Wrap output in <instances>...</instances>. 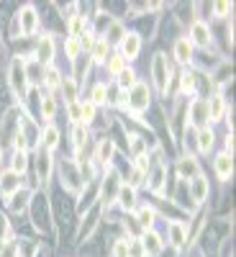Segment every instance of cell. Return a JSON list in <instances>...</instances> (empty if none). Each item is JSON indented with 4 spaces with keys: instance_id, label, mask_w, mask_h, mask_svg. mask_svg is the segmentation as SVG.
Masks as SVG:
<instances>
[{
    "instance_id": "obj_1",
    "label": "cell",
    "mask_w": 236,
    "mask_h": 257,
    "mask_svg": "<svg viewBox=\"0 0 236 257\" xmlns=\"http://www.w3.org/2000/svg\"><path fill=\"white\" fill-rule=\"evenodd\" d=\"M152 75H154V83H157V90L159 95H167V87H169V64L164 59V54H157L154 62H152Z\"/></svg>"
},
{
    "instance_id": "obj_2",
    "label": "cell",
    "mask_w": 236,
    "mask_h": 257,
    "mask_svg": "<svg viewBox=\"0 0 236 257\" xmlns=\"http://www.w3.org/2000/svg\"><path fill=\"white\" fill-rule=\"evenodd\" d=\"M10 87H13V93H16V95H23L26 90H29L23 59H13V64H10Z\"/></svg>"
},
{
    "instance_id": "obj_3",
    "label": "cell",
    "mask_w": 236,
    "mask_h": 257,
    "mask_svg": "<svg viewBox=\"0 0 236 257\" xmlns=\"http://www.w3.org/2000/svg\"><path fill=\"white\" fill-rule=\"evenodd\" d=\"M149 106V87L144 85V83H136L134 87H131V93H128V108L139 113Z\"/></svg>"
},
{
    "instance_id": "obj_4",
    "label": "cell",
    "mask_w": 236,
    "mask_h": 257,
    "mask_svg": "<svg viewBox=\"0 0 236 257\" xmlns=\"http://www.w3.org/2000/svg\"><path fill=\"white\" fill-rule=\"evenodd\" d=\"M190 44L195 46H211V29L203 23V21H195L193 29H190Z\"/></svg>"
},
{
    "instance_id": "obj_5",
    "label": "cell",
    "mask_w": 236,
    "mask_h": 257,
    "mask_svg": "<svg viewBox=\"0 0 236 257\" xmlns=\"http://www.w3.org/2000/svg\"><path fill=\"white\" fill-rule=\"evenodd\" d=\"M139 49H141L139 34H126V36L121 39V57H123V59H136Z\"/></svg>"
},
{
    "instance_id": "obj_6",
    "label": "cell",
    "mask_w": 236,
    "mask_h": 257,
    "mask_svg": "<svg viewBox=\"0 0 236 257\" xmlns=\"http://www.w3.org/2000/svg\"><path fill=\"white\" fill-rule=\"evenodd\" d=\"M190 196H193L195 203H203L205 201V196H208V180L203 175H195L190 180Z\"/></svg>"
},
{
    "instance_id": "obj_7",
    "label": "cell",
    "mask_w": 236,
    "mask_h": 257,
    "mask_svg": "<svg viewBox=\"0 0 236 257\" xmlns=\"http://www.w3.org/2000/svg\"><path fill=\"white\" fill-rule=\"evenodd\" d=\"M18 21H21V31L29 36V34H34L36 31V23H39V18H36V10L31 8V5H26L23 10H21V16H18Z\"/></svg>"
},
{
    "instance_id": "obj_8",
    "label": "cell",
    "mask_w": 236,
    "mask_h": 257,
    "mask_svg": "<svg viewBox=\"0 0 236 257\" xmlns=\"http://www.w3.org/2000/svg\"><path fill=\"white\" fill-rule=\"evenodd\" d=\"M216 172H218V177L221 180H229L231 175H234V160H231V154H218L216 157Z\"/></svg>"
},
{
    "instance_id": "obj_9",
    "label": "cell",
    "mask_w": 236,
    "mask_h": 257,
    "mask_svg": "<svg viewBox=\"0 0 236 257\" xmlns=\"http://www.w3.org/2000/svg\"><path fill=\"white\" fill-rule=\"evenodd\" d=\"M141 247H144V255H149V257H157L162 252V242H159V237L154 234V231H147V234L141 237Z\"/></svg>"
},
{
    "instance_id": "obj_10",
    "label": "cell",
    "mask_w": 236,
    "mask_h": 257,
    "mask_svg": "<svg viewBox=\"0 0 236 257\" xmlns=\"http://www.w3.org/2000/svg\"><path fill=\"white\" fill-rule=\"evenodd\" d=\"M177 175L185 177V180H193L195 175H200V172H198V162H195V157H182V160L177 162Z\"/></svg>"
},
{
    "instance_id": "obj_11",
    "label": "cell",
    "mask_w": 236,
    "mask_h": 257,
    "mask_svg": "<svg viewBox=\"0 0 236 257\" xmlns=\"http://www.w3.org/2000/svg\"><path fill=\"white\" fill-rule=\"evenodd\" d=\"M205 108H208V119H211V121H218L221 116H224V108H226L224 95H211V100L205 103Z\"/></svg>"
},
{
    "instance_id": "obj_12",
    "label": "cell",
    "mask_w": 236,
    "mask_h": 257,
    "mask_svg": "<svg viewBox=\"0 0 236 257\" xmlns=\"http://www.w3.org/2000/svg\"><path fill=\"white\" fill-rule=\"evenodd\" d=\"M175 57H177V62H182V64H188L190 62V57H193V44H190V39H177L175 42Z\"/></svg>"
},
{
    "instance_id": "obj_13",
    "label": "cell",
    "mask_w": 236,
    "mask_h": 257,
    "mask_svg": "<svg viewBox=\"0 0 236 257\" xmlns=\"http://www.w3.org/2000/svg\"><path fill=\"white\" fill-rule=\"evenodd\" d=\"M36 57L41 59V62H51V57H54V42H51V36H44L41 42H39L36 46Z\"/></svg>"
},
{
    "instance_id": "obj_14",
    "label": "cell",
    "mask_w": 236,
    "mask_h": 257,
    "mask_svg": "<svg viewBox=\"0 0 236 257\" xmlns=\"http://www.w3.org/2000/svg\"><path fill=\"white\" fill-rule=\"evenodd\" d=\"M169 242H172L175 247H182V244H185V224L182 221L169 224Z\"/></svg>"
},
{
    "instance_id": "obj_15",
    "label": "cell",
    "mask_w": 236,
    "mask_h": 257,
    "mask_svg": "<svg viewBox=\"0 0 236 257\" xmlns=\"http://www.w3.org/2000/svg\"><path fill=\"white\" fill-rule=\"evenodd\" d=\"M41 141H44L46 152H49V149H54V147L59 144V131H57V126H46V128H44V134H41Z\"/></svg>"
},
{
    "instance_id": "obj_16",
    "label": "cell",
    "mask_w": 236,
    "mask_h": 257,
    "mask_svg": "<svg viewBox=\"0 0 236 257\" xmlns=\"http://www.w3.org/2000/svg\"><path fill=\"white\" fill-rule=\"evenodd\" d=\"M213 131H211V128H200V134H198V147H200V152L203 154H208V152H211V147H213Z\"/></svg>"
},
{
    "instance_id": "obj_17",
    "label": "cell",
    "mask_w": 236,
    "mask_h": 257,
    "mask_svg": "<svg viewBox=\"0 0 236 257\" xmlns=\"http://www.w3.org/2000/svg\"><path fill=\"white\" fill-rule=\"evenodd\" d=\"M0 188H3V193H10L13 190H18V177H16V172H5L3 177H0Z\"/></svg>"
},
{
    "instance_id": "obj_18",
    "label": "cell",
    "mask_w": 236,
    "mask_h": 257,
    "mask_svg": "<svg viewBox=\"0 0 236 257\" xmlns=\"http://www.w3.org/2000/svg\"><path fill=\"white\" fill-rule=\"evenodd\" d=\"M154 209H149V206H144V209H139V214H136V218H139V224L144 226V229H149L152 224H154Z\"/></svg>"
},
{
    "instance_id": "obj_19",
    "label": "cell",
    "mask_w": 236,
    "mask_h": 257,
    "mask_svg": "<svg viewBox=\"0 0 236 257\" xmlns=\"http://www.w3.org/2000/svg\"><path fill=\"white\" fill-rule=\"evenodd\" d=\"M111 154H113V141L111 139H103L100 144H98V162H108Z\"/></svg>"
},
{
    "instance_id": "obj_20",
    "label": "cell",
    "mask_w": 236,
    "mask_h": 257,
    "mask_svg": "<svg viewBox=\"0 0 236 257\" xmlns=\"http://www.w3.org/2000/svg\"><path fill=\"white\" fill-rule=\"evenodd\" d=\"M106 54H108V42L106 39H98L95 46H93V59L95 62H106Z\"/></svg>"
},
{
    "instance_id": "obj_21",
    "label": "cell",
    "mask_w": 236,
    "mask_h": 257,
    "mask_svg": "<svg viewBox=\"0 0 236 257\" xmlns=\"http://www.w3.org/2000/svg\"><path fill=\"white\" fill-rule=\"evenodd\" d=\"M49 170H51L49 152H41V157H39V177H41V180H46V177H49Z\"/></svg>"
},
{
    "instance_id": "obj_22",
    "label": "cell",
    "mask_w": 236,
    "mask_h": 257,
    "mask_svg": "<svg viewBox=\"0 0 236 257\" xmlns=\"http://www.w3.org/2000/svg\"><path fill=\"white\" fill-rule=\"evenodd\" d=\"M44 83H46V87H57L62 80H59V70L57 67H51V64H49V67H46V72H44Z\"/></svg>"
},
{
    "instance_id": "obj_23",
    "label": "cell",
    "mask_w": 236,
    "mask_h": 257,
    "mask_svg": "<svg viewBox=\"0 0 236 257\" xmlns=\"http://www.w3.org/2000/svg\"><path fill=\"white\" fill-rule=\"evenodd\" d=\"M126 34H123V26L121 23H111V29H108V36H106V42H121Z\"/></svg>"
},
{
    "instance_id": "obj_24",
    "label": "cell",
    "mask_w": 236,
    "mask_h": 257,
    "mask_svg": "<svg viewBox=\"0 0 236 257\" xmlns=\"http://www.w3.org/2000/svg\"><path fill=\"white\" fill-rule=\"evenodd\" d=\"M93 119H95V106H93V103H82V106H80V121L90 124Z\"/></svg>"
},
{
    "instance_id": "obj_25",
    "label": "cell",
    "mask_w": 236,
    "mask_h": 257,
    "mask_svg": "<svg viewBox=\"0 0 236 257\" xmlns=\"http://www.w3.org/2000/svg\"><path fill=\"white\" fill-rule=\"evenodd\" d=\"M54 111H57L54 98H51V95H44V100H41V113H44V119H51V116H54Z\"/></svg>"
},
{
    "instance_id": "obj_26",
    "label": "cell",
    "mask_w": 236,
    "mask_h": 257,
    "mask_svg": "<svg viewBox=\"0 0 236 257\" xmlns=\"http://www.w3.org/2000/svg\"><path fill=\"white\" fill-rule=\"evenodd\" d=\"M118 190H121V206H123V209H131V206H134V188L121 185Z\"/></svg>"
},
{
    "instance_id": "obj_27",
    "label": "cell",
    "mask_w": 236,
    "mask_h": 257,
    "mask_svg": "<svg viewBox=\"0 0 236 257\" xmlns=\"http://www.w3.org/2000/svg\"><path fill=\"white\" fill-rule=\"evenodd\" d=\"M64 51H67L70 59H77V54H80V39H67V44H64Z\"/></svg>"
},
{
    "instance_id": "obj_28",
    "label": "cell",
    "mask_w": 236,
    "mask_h": 257,
    "mask_svg": "<svg viewBox=\"0 0 236 257\" xmlns=\"http://www.w3.org/2000/svg\"><path fill=\"white\" fill-rule=\"evenodd\" d=\"M82 29H85V16H75V18L70 21V36L77 39Z\"/></svg>"
},
{
    "instance_id": "obj_29",
    "label": "cell",
    "mask_w": 236,
    "mask_h": 257,
    "mask_svg": "<svg viewBox=\"0 0 236 257\" xmlns=\"http://www.w3.org/2000/svg\"><path fill=\"white\" fill-rule=\"evenodd\" d=\"M108 98H106V85H103V83H98L95 87H93V100H90V103H93V106H100V103H106Z\"/></svg>"
},
{
    "instance_id": "obj_30",
    "label": "cell",
    "mask_w": 236,
    "mask_h": 257,
    "mask_svg": "<svg viewBox=\"0 0 236 257\" xmlns=\"http://www.w3.org/2000/svg\"><path fill=\"white\" fill-rule=\"evenodd\" d=\"M128 247H131V239H118L113 247V257H128Z\"/></svg>"
},
{
    "instance_id": "obj_31",
    "label": "cell",
    "mask_w": 236,
    "mask_h": 257,
    "mask_svg": "<svg viewBox=\"0 0 236 257\" xmlns=\"http://www.w3.org/2000/svg\"><path fill=\"white\" fill-rule=\"evenodd\" d=\"M108 70H111L113 75H121V72H123V57H121V54L111 57V59H108Z\"/></svg>"
},
{
    "instance_id": "obj_32",
    "label": "cell",
    "mask_w": 236,
    "mask_h": 257,
    "mask_svg": "<svg viewBox=\"0 0 236 257\" xmlns=\"http://www.w3.org/2000/svg\"><path fill=\"white\" fill-rule=\"evenodd\" d=\"M193 90H195V75L182 72V93H193Z\"/></svg>"
},
{
    "instance_id": "obj_33",
    "label": "cell",
    "mask_w": 236,
    "mask_h": 257,
    "mask_svg": "<svg viewBox=\"0 0 236 257\" xmlns=\"http://www.w3.org/2000/svg\"><path fill=\"white\" fill-rule=\"evenodd\" d=\"M134 77H136L134 72L123 70V72H121V80H118V83H121V87H123V90H126V87H134V85H136V80H134Z\"/></svg>"
},
{
    "instance_id": "obj_34",
    "label": "cell",
    "mask_w": 236,
    "mask_h": 257,
    "mask_svg": "<svg viewBox=\"0 0 236 257\" xmlns=\"http://www.w3.org/2000/svg\"><path fill=\"white\" fill-rule=\"evenodd\" d=\"M23 170H26V152H18V154H16V162H13V172L18 175V172H23Z\"/></svg>"
},
{
    "instance_id": "obj_35",
    "label": "cell",
    "mask_w": 236,
    "mask_h": 257,
    "mask_svg": "<svg viewBox=\"0 0 236 257\" xmlns=\"http://www.w3.org/2000/svg\"><path fill=\"white\" fill-rule=\"evenodd\" d=\"M23 198H26V193H23V190H18V193H16V198H13V203H10V209L16 211V214H18V211H23Z\"/></svg>"
},
{
    "instance_id": "obj_36",
    "label": "cell",
    "mask_w": 236,
    "mask_h": 257,
    "mask_svg": "<svg viewBox=\"0 0 236 257\" xmlns=\"http://www.w3.org/2000/svg\"><path fill=\"white\" fill-rule=\"evenodd\" d=\"M141 183H144V172L134 170V175H131V180H128V188H139Z\"/></svg>"
},
{
    "instance_id": "obj_37",
    "label": "cell",
    "mask_w": 236,
    "mask_h": 257,
    "mask_svg": "<svg viewBox=\"0 0 236 257\" xmlns=\"http://www.w3.org/2000/svg\"><path fill=\"white\" fill-rule=\"evenodd\" d=\"M131 149L136 152V157H141V152H144V141H141V136H131Z\"/></svg>"
},
{
    "instance_id": "obj_38",
    "label": "cell",
    "mask_w": 236,
    "mask_h": 257,
    "mask_svg": "<svg viewBox=\"0 0 236 257\" xmlns=\"http://www.w3.org/2000/svg\"><path fill=\"white\" fill-rule=\"evenodd\" d=\"M213 10H216V16H218V18H224L226 13L231 10V5H229V3H213Z\"/></svg>"
},
{
    "instance_id": "obj_39",
    "label": "cell",
    "mask_w": 236,
    "mask_h": 257,
    "mask_svg": "<svg viewBox=\"0 0 236 257\" xmlns=\"http://www.w3.org/2000/svg\"><path fill=\"white\" fill-rule=\"evenodd\" d=\"M82 144H85V128L77 126L75 128V147H82Z\"/></svg>"
},
{
    "instance_id": "obj_40",
    "label": "cell",
    "mask_w": 236,
    "mask_h": 257,
    "mask_svg": "<svg viewBox=\"0 0 236 257\" xmlns=\"http://www.w3.org/2000/svg\"><path fill=\"white\" fill-rule=\"evenodd\" d=\"M70 116H72V121H80V106H77V103L70 106Z\"/></svg>"
},
{
    "instance_id": "obj_41",
    "label": "cell",
    "mask_w": 236,
    "mask_h": 257,
    "mask_svg": "<svg viewBox=\"0 0 236 257\" xmlns=\"http://www.w3.org/2000/svg\"><path fill=\"white\" fill-rule=\"evenodd\" d=\"M64 90H67V95H70V98H75V83H72V80L64 83Z\"/></svg>"
}]
</instances>
